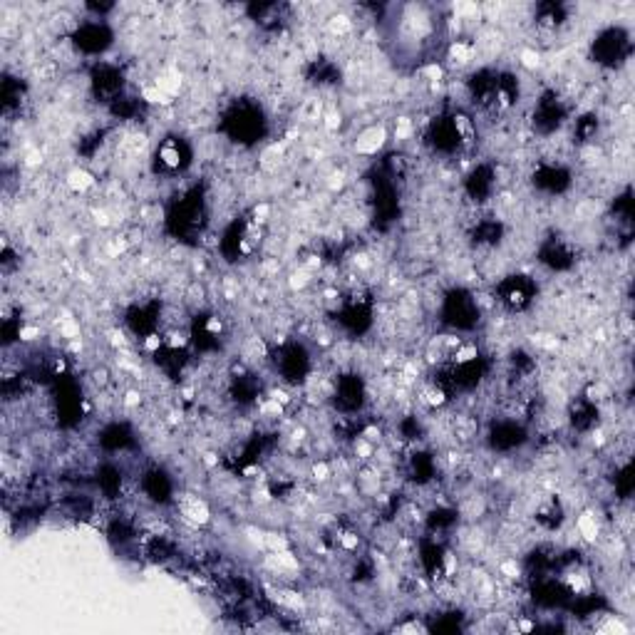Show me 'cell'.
Instances as JSON below:
<instances>
[{
	"mask_svg": "<svg viewBox=\"0 0 635 635\" xmlns=\"http://www.w3.org/2000/svg\"><path fill=\"white\" fill-rule=\"evenodd\" d=\"M95 184L97 179L92 177L90 172H85V169H72V172L67 174V187H70V191H75V194H85V191H90Z\"/></svg>",
	"mask_w": 635,
	"mask_h": 635,
	"instance_id": "e0dca14e",
	"label": "cell"
},
{
	"mask_svg": "<svg viewBox=\"0 0 635 635\" xmlns=\"http://www.w3.org/2000/svg\"><path fill=\"white\" fill-rule=\"evenodd\" d=\"M539 298V283L526 273H509L494 286V301L509 313H524Z\"/></svg>",
	"mask_w": 635,
	"mask_h": 635,
	"instance_id": "277c9868",
	"label": "cell"
},
{
	"mask_svg": "<svg viewBox=\"0 0 635 635\" xmlns=\"http://www.w3.org/2000/svg\"><path fill=\"white\" fill-rule=\"evenodd\" d=\"M566 422L578 435H591L601 425V407L588 400L586 395L573 397L569 407H566Z\"/></svg>",
	"mask_w": 635,
	"mask_h": 635,
	"instance_id": "7c38bea8",
	"label": "cell"
},
{
	"mask_svg": "<svg viewBox=\"0 0 635 635\" xmlns=\"http://www.w3.org/2000/svg\"><path fill=\"white\" fill-rule=\"evenodd\" d=\"M484 442H487V447L492 449V452L511 454L529 442V430H526L524 422L516 420V417H502V420H494L492 425H489Z\"/></svg>",
	"mask_w": 635,
	"mask_h": 635,
	"instance_id": "ba28073f",
	"label": "cell"
},
{
	"mask_svg": "<svg viewBox=\"0 0 635 635\" xmlns=\"http://www.w3.org/2000/svg\"><path fill=\"white\" fill-rule=\"evenodd\" d=\"M191 159H194V154H191L187 139L179 137V134H167L154 149V172L172 179L174 174L187 172Z\"/></svg>",
	"mask_w": 635,
	"mask_h": 635,
	"instance_id": "8992f818",
	"label": "cell"
},
{
	"mask_svg": "<svg viewBox=\"0 0 635 635\" xmlns=\"http://www.w3.org/2000/svg\"><path fill=\"white\" fill-rule=\"evenodd\" d=\"M139 489H142L144 497L149 499L152 504H174L177 494H174V482H172V474L162 467H149L144 469L142 477H139Z\"/></svg>",
	"mask_w": 635,
	"mask_h": 635,
	"instance_id": "8fae6325",
	"label": "cell"
},
{
	"mask_svg": "<svg viewBox=\"0 0 635 635\" xmlns=\"http://www.w3.org/2000/svg\"><path fill=\"white\" fill-rule=\"evenodd\" d=\"M70 40L77 53L97 58V55H105L115 45V30L105 20L90 18L85 23H77V28L70 33Z\"/></svg>",
	"mask_w": 635,
	"mask_h": 635,
	"instance_id": "52a82bcc",
	"label": "cell"
},
{
	"mask_svg": "<svg viewBox=\"0 0 635 635\" xmlns=\"http://www.w3.org/2000/svg\"><path fill=\"white\" fill-rule=\"evenodd\" d=\"M90 92L107 107L125 95V72L112 63H97L90 70Z\"/></svg>",
	"mask_w": 635,
	"mask_h": 635,
	"instance_id": "30bf717a",
	"label": "cell"
},
{
	"mask_svg": "<svg viewBox=\"0 0 635 635\" xmlns=\"http://www.w3.org/2000/svg\"><path fill=\"white\" fill-rule=\"evenodd\" d=\"M534 521L541 531L556 534L566 521V507L564 502H561V497L551 494V497L539 499V504H536L534 509Z\"/></svg>",
	"mask_w": 635,
	"mask_h": 635,
	"instance_id": "4fadbf2b",
	"label": "cell"
},
{
	"mask_svg": "<svg viewBox=\"0 0 635 635\" xmlns=\"http://www.w3.org/2000/svg\"><path fill=\"white\" fill-rule=\"evenodd\" d=\"M539 263L541 266H546L549 271H569V268H573V263H576V254H573V249L566 241L561 239H551L546 241L544 246H541L539 251Z\"/></svg>",
	"mask_w": 635,
	"mask_h": 635,
	"instance_id": "5bb4252c",
	"label": "cell"
},
{
	"mask_svg": "<svg viewBox=\"0 0 635 635\" xmlns=\"http://www.w3.org/2000/svg\"><path fill=\"white\" fill-rule=\"evenodd\" d=\"M569 120V107L566 100L556 90L541 92V97L536 100L534 112H531V127L539 137L551 139L554 134H559V129Z\"/></svg>",
	"mask_w": 635,
	"mask_h": 635,
	"instance_id": "5b68a950",
	"label": "cell"
},
{
	"mask_svg": "<svg viewBox=\"0 0 635 635\" xmlns=\"http://www.w3.org/2000/svg\"><path fill=\"white\" fill-rule=\"evenodd\" d=\"M387 142V129L382 125H370L355 139V152L363 154V157H375Z\"/></svg>",
	"mask_w": 635,
	"mask_h": 635,
	"instance_id": "2e32d148",
	"label": "cell"
},
{
	"mask_svg": "<svg viewBox=\"0 0 635 635\" xmlns=\"http://www.w3.org/2000/svg\"><path fill=\"white\" fill-rule=\"evenodd\" d=\"M221 127H224L226 137H229L231 142L241 144V147H251V144L263 139V134H266L268 129V120L266 115H263L261 105L249 100H239L224 112Z\"/></svg>",
	"mask_w": 635,
	"mask_h": 635,
	"instance_id": "6da1fadb",
	"label": "cell"
},
{
	"mask_svg": "<svg viewBox=\"0 0 635 635\" xmlns=\"http://www.w3.org/2000/svg\"><path fill=\"white\" fill-rule=\"evenodd\" d=\"M174 507H177L184 524L194 526V529L206 526L211 521L209 504H206L201 497H196V494H177V499H174Z\"/></svg>",
	"mask_w": 635,
	"mask_h": 635,
	"instance_id": "9a60e30c",
	"label": "cell"
},
{
	"mask_svg": "<svg viewBox=\"0 0 635 635\" xmlns=\"http://www.w3.org/2000/svg\"><path fill=\"white\" fill-rule=\"evenodd\" d=\"M591 58L593 63L601 67H616L626 65L631 58V33L621 25H608L601 33L593 38L591 43Z\"/></svg>",
	"mask_w": 635,
	"mask_h": 635,
	"instance_id": "3957f363",
	"label": "cell"
},
{
	"mask_svg": "<svg viewBox=\"0 0 635 635\" xmlns=\"http://www.w3.org/2000/svg\"><path fill=\"white\" fill-rule=\"evenodd\" d=\"M531 184L544 196H561L571 189L573 174L561 159H541L531 172Z\"/></svg>",
	"mask_w": 635,
	"mask_h": 635,
	"instance_id": "9c48e42d",
	"label": "cell"
},
{
	"mask_svg": "<svg viewBox=\"0 0 635 635\" xmlns=\"http://www.w3.org/2000/svg\"><path fill=\"white\" fill-rule=\"evenodd\" d=\"M440 318L447 328L454 330H474L482 320V311H479V301L472 291L467 288H452L442 296L440 306Z\"/></svg>",
	"mask_w": 635,
	"mask_h": 635,
	"instance_id": "7a4b0ae2",
	"label": "cell"
}]
</instances>
